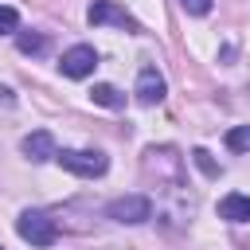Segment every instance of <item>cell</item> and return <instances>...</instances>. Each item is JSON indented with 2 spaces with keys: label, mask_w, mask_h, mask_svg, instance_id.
<instances>
[{
  "label": "cell",
  "mask_w": 250,
  "mask_h": 250,
  "mask_svg": "<svg viewBox=\"0 0 250 250\" xmlns=\"http://www.w3.org/2000/svg\"><path fill=\"white\" fill-rule=\"evenodd\" d=\"M0 250H4V246H0Z\"/></svg>",
  "instance_id": "obj_15"
},
{
  "label": "cell",
  "mask_w": 250,
  "mask_h": 250,
  "mask_svg": "<svg viewBox=\"0 0 250 250\" xmlns=\"http://www.w3.org/2000/svg\"><path fill=\"white\" fill-rule=\"evenodd\" d=\"M191 160H195V168H199L203 176H211V180L219 176V164L211 160V152H207V148H191Z\"/></svg>",
  "instance_id": "obj_12"
},
{
  "label": "cell",
  "mask_w": 250,
  "mask_h": 250,
  "mask_svg": "<svg viewBox=\"0 0 250 250\" xmlns=\"http://www.w3.org/2000/svg\"><path fill=\"white\" fill-rule=\"evenodd\" d=\"M55 160H59V168H66L70 176H82V180H94L109 168V156L98 148H62V152H55Z\"/></svg>",
  "instance_id": "obj_1"
},
{
  "label": "cell",
  "mask_w": 250,
  "mask_h": 250,
  "mask_svg": "<svg viewBox=\"0 0 250 250\" xmlns=\"http://www.w3.org/2000/svg\"><path fill=\"white\" fill-rule=\"evenodd\" d=\"M20 27V12L12 4H0V35H12Z\"/></svg>",
  "instance_id": "obj_13"
},
{
  "label": "cell",
  "mask_w": 250,
  "mask_h": 250,
  "mask_svg": "<svg viewBox=\"0 0 250 250\" xmlns=\"http://www.w3.org/2000/svg\"><path fill=\"white\" fill-rule=\"evenodd\" d=\"M90 98H94V105H105V109H121V105H125V94H121L117 86H109V82H98V86L90 90Z\"/></svg>",
  "instance_id": "obj_9"
},
{
  "label": "cell",
  "mask_w": 250,
  "mask_h": 250,
  "mask_svg": "<svg viewBox=\"0 0 250 250\" xmlns=\"http://www.w3.org/2000/svg\"><path fill=\"white\" fill-rule=\"evenodd\" d=\"M219 219H227V223H250V195H242V191L223 195L219 199Z\"/></svg>",
  "instance_id": "obj_8"
},
{
  "label": "cell",
  "mask_w": 250,
  "mask_h": 250,
  "mask_svg": "<svg viewBox=\"0 0 250 250\" xmlns=\"http://www.w3.org/2000/svg\"><path fill=\"white\" fill-rule=\"evenodd\" d=\"M20 152L31 160V164H43V160H55V137L47 133V129H35V133H27L23 141H20Z\"/></svg>",
  "instance_id": "obj_7"
},
{
  "label": "cell",
  "mask_w": 250,
  "mask_h": 250,
  "mask_svg": "<svg viewBox=\"0 0 250 250\" xmlns=\"http://www.w3.org/2000/svg\"><path fill=\"white\" fill-rule=\"evenodd\" d=\"M227 148H230V152H246V148H250V125H234V129L227 133Z\"/></svg>",
  "instance_id": "obj_11"
},
{
  "label": "cell",
  "mask_w": 250,
  "mask_h": 250,
  "mask_svg": "<svg viewBox=\"0 0 250 250\" xmlns=\"http://www.w3.org/2000/svg\"><path fill=\"white\" fill-rule=\"evenodd\" d=\"M94 66H98V51L90 47V43H74V47H66L62 51V59H59V70L66 74V78H90L94 74Z\"/></svg>",
  "instance_id": "obj_5"
},
{
  "label": "cell",
  "mask_w": 250,
  "mask_h": 250,
  "mask_svg": "<svg viewBox=\"0 0 250 250\" xmlns=\"http://www.w3.org/2000/svg\"><path fill=\"white\" fill-rule=\"evenodd\" d=\"M16 47H20L23 55H43V51H47V35H43V31H20V35H16Z\"/></svg>",
  "instance_id": "obj_10"
},
{
  "label": "cell",
  "mask_w": 250,
  "mask_h": 250,
  "mask_svg": "<svg viewBox=\"0 0 250 250\" xmlns=\"http://www.w3.org/2000/svg\"><path fill=\"white\" fill-rule=\"evenodd\" d=\"M16 234L31 246H55L59 242V223L47 215V211H23L16 219Z\"/></svg>",
  "instance_id": "obj_2"
},
{
  "label": "cell",
  "mask_w": 250,
  "mask_h": 250,
  "mask_svg": "<svg viewBox=\"0 0 250 250\" xmlns=\"http://www.w3.org/2000/svg\"><path fill=\"white\" fill-rule=\"evenodd\" d=\"M86 20L94 23V27H121V31H141V23L121 8V4H113V0H94L90 4V12H86Z\"/></svg>",
  "instance_id": "obj_4"
},
{
  "label": "cell",
  "mask_w": 250,
  "mask_h": 250,
  "mask_svg": "<svg viewBox=\"0 0 250 250\" xmlns=\"http://www.w3.org/2000/svg\"><path fill=\"white\" fill-rule=\"evenodd\" d=\"M105 215L113 223H125V227H137V223H148L152 219V199L148 195H117L105 203Z\"/></svg>",
  "instance_id": "obj_3"
},
{
  "label": "cell",
  "mask_w": 250,
  "mask_h": 250,
  "mask_svg": "<svg viewBox=\"0 0 250 250\" xmlns=\"http://www.w3.org/2000/svg\"><path fill=\"white\" fill-rule=\"evenodd\" d=\"M184 4V12H191V16H207L211 12V0H180Z\"/></svg>",
  "instance_id": "obj_14"
},
{
  "label": "cell",
  "mask_w": 250,
  "mask_h": 250,
  "mask_svg": "<svg viewBox=\"0 0 250 250\" xmlns=\"http://www.w3.org/2000/svg\"><path fill=\"white\" fill-rule=\"evenodd\" d=\"M164 78H160V70L156 66H145L141 74H137V86H133V94H137V102L141 105H156V102H164Z\"/></svg>",
  "instance_id": "obj_6"
}]
</instances>
